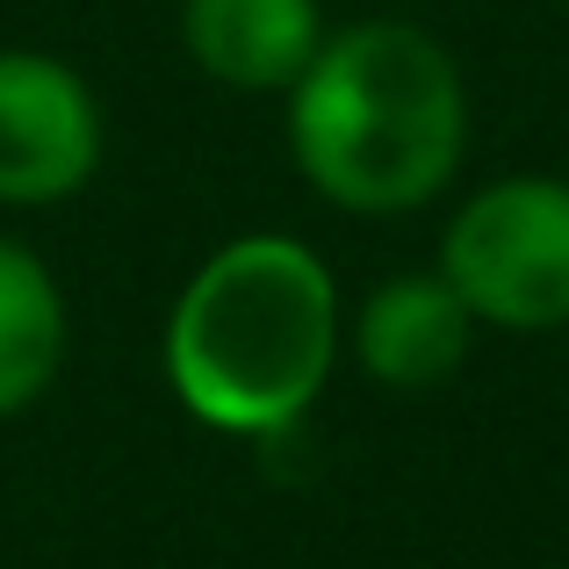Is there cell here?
Here are the masks:
<instances>
[{
	"label": "cell",
	"mask_w": 569,
	"mask_h": 569,
	"mask_svg": "<svg viewBox=\"0 0 569 569\" xmlns=\"http://www.w3.org/2000/svg\"><path fill=\"white\" fill-rule=\"evenodd\" d=\"M469 94L447 43L418 22H353L318 43L289 101L303 181L353 217L432 202L461 167Z\"/></svg>",
	"instance_id": "1"
},
{
	"label": "cell",
	"mask_w": 569,
	"mask_h": 569,
	"mask_svg": "<svg viewBox=\"0 0 569 569\" xmlns=\"http://www.w3.org/2000/svg\"><path fill=\"white\" fill-rule=\"evenodd\" d=\"M339 361V289L296 238H231L194 267L167 325L173 397L202 426L274 440L325 397Z\"/></svg>",
	"instance_id": "2"
},
{
	"label": "cell",
	"mask_w": 569,
	"mask_h": 569,
	"mask_svg": "<svg viewBox=\"0 0 569 569\" xmlns=\"http://www.w3.org/2000/svg\"><path fill=\"white\" fill-rule=\"evenodd\" d=\"M440 274L476 325H505V332L569 325V181L512 173L469 194L447 223Z\"/></svg>",
	"instance_id": "3"
},
{
	"label": "cell",
	"mask_w": 569,
	"mask_h": 569,
	"mask_svg": "<svg viewBox=\"0 0 569 569\" xmlns=\"http://www.w3.org/2000/svg\"><path fill=\"white\" fill-rule=\"evenodd\" d=\"M101 167V109L72 66L0 51V202L37 209L87 188Z\"/></svg>",
	"instance_id": "4"
},
{
	"label": "cell",
	"mask_w": 569,
	"mask_h": 569,
	"mask_svg": "<svg viewBox=\"0 0 569 569\" xmlns=\"http://www.w3.org/2000/svg\"><path fill=\"white\" fill-rule=\"evenodd\" d=\"M469 303L447 289V274H397L382 281L376 296L361 303V325H353V353L382 389H440L469 361Z\"/></svg>",
	"instance_id": "5"
},
{
	"label": "cell",
	"mask_w": 569,
	"mask_h": 569,
	"mask_svg": "<svg viewBox=\"0 0 569 569\" xmlns=\"http://www.w3.org/2000/svg\"><path fill=\"white\" fill-rule=\"evenodd\" d=\"M181 37L209 80L267 94V87L303 80V66L325 43V14L318 0H188Z\"/></svg>",
	"instance_id": "6"
},
{
	"label": "cell",
	"mask_w": 569,
	"mask_h": 569,
	"mask_svg": "<svg viewBox=\"0 0 569 569\" xmlns=\"http://www.w3.org/2000/svg\"><path fill=\"white\" fill-rule=\"evenodd\" d=\"M66 361V296L29 246L0 238V418L29 411Z\"/></svg>",
	"instance_id": "7"
}]
</instances>
